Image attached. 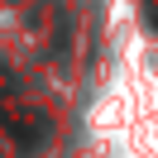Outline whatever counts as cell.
Masks as SVG:
<instances>
[{
  "instance_id": "obj_1",
  "label": "cell",
  "mask_w": 158,
  "mask_h": 158,
  "mask_svg": "<svg viewBox=\"0 0 158 158\" xmlns=\"http://www.w3.org/2000/svg\"><path fill=\"white\" fill-rule=\"evenodd\" d=\"M148 5V24H158V0H144Z\"/></svg>"
}]
</instances>
